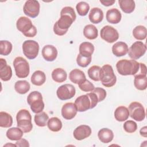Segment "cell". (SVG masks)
Here are the masks:
<instances>
[{
    "mask_svg": "<svg viewBox=\"0 0 147 147\" xmlns=\"http://www.w3.org/2000/svg\"><path fill=\"white\" fill-rule=\"evenodd\" d=\"M16 145L17 146H20V147H28L29 146V144L28 141L24 139V138H21L17 141L16 142Z\"/></svg>",
    "mask_w": 147,
    "mask_h": 147,
    "instance_id": "obj_46",
    "label": "cell"
},
{
    "mask_svg": "<svg viewBox=\"0 0 147 147\" xmlns=\"http://www.w3.org/2000/svg\"><path fill=\"white\" fill-rule=\"evenodd\" d=\"M146 47L142 41H136L128 49L129 56L132 60H137L142 56L146 52Z\"/></svg>",
    "mask_w": 147,
    "mask_h": 147,
    "instance_id": "obj_10",
    "label": "cell"
},
{
    "mask_svg": "<svg viewBox=\"0 0 147 147\" xmlns=\"http://www.w3.org/2000/svg\"><path fill=\"white\" fill-rule=\"evenodd\" d=\"M75 88L71 84H65L60 86L56 91L58 98L61 100L71 99L75 96Z\"/></svg>",
    "mask_w": 147,
    "mask_h": 147,
    "instance_id": "obj_11",
    "label": "cell"
},
{
    "mask_svg": "<svg viewBox=\"0 0 147 147\" xmlns=\"http://www.w3.org/2000/svg\"><path fill=\"white\" fill-rule=\"evenodd\" d=\"M137 75H142V76H146V67L144 63H140V68L136 75L134 76Z\"/></svg>",
    "mask_w": 147,
    "mask_h": 147,
    "instance_id": "obj_45",
    "label": "cell"
},
{
    "mask_svg": "<svg viewBox=\"0 0 147 147\" xmlns=\"http://www.w3.org/2000/svg\"><path fill=\"white\" fill-rule=\"evenodd\" d=\"M22 51L24 55L29 59H35L39 51V45L34 40H26L22 44Z\"/></svg>",
    "mask_w": 147,
    "mask_h": 147,
    "instance_id": "obj_8",
    "label": "cell"
},
{
    "mask_svg": "<svg viewBox=\"0 0 147 147\" xmlns=\"http://www.w3.org/2000/svg\"><path fill=\"white\" fill-rule=\"evenodd\" d=\"M23 131L18 127H11L7 130L6 137L11 141H17L21 139L23 136Z\"/></svg>",
    "mask_w": 147,
    "mask_h": 147,
    "instance_id": "obj_30",
    "label": "cell"
},
{
    "mask_svg": "<svg viewBox=\"0 0 147 147\" xmlns=\"http://www.w3.org/2000/svg\"><path fill=\"white\" fill-rule=\"evenodd\" d=\"M87 95H88L91 100V109L94 108L98 103V99L96 95L93 92L88 93L87 94Z\"/></svg>",
    "mask_w": 147,
    "mask_h": 147,
    "instance_id": "obj_44",
    "label": "cell"
},
{
    "mask_svg": "<svg viewBox=\"0 0 147 147\" xmlns=\"http://www.w3.org/2000/svg\"><path fill=\"white\" fill-rule=\"evenodd\" d=\"M49 117L45 112L42 111L34 115V120L36 124L40 127H44L47 125Z\"/></svg>",
    "mask_w": 147,
    "mask_h": 147,
    "instance_id": "obj_36",
    "label": "cell"
},
{
    "mask_svg": "<svg viewBox=\"0 0 147 147\" xmlns=\"http://www.w3.org/2000/svg\"><path fill=\"white\" fill-rule=\"evenodd\" d=\"M13 124V118L6 112H0V126L2 127H10Z\"/></svg>",
    "mask_w": 147,
    "mask_h": 147,
    "instance_id": "obj_32",
    "label": "cell"
},
{
    "mask_svg": "<svg viewBox=\"0 0 147 147\" xmlns=\"http://www.w3.org/2000/svg\"><path fill=\"white\" fill-rule=\"evenodd\" d=\"M42 55L46 61H53L57 56V49L52 45H45L42 49Z\"/></svg>",
    "mask_w": 147,
    "mask_h": 147,
    "instance_id": "obj_18",
    "label": "cell"
},
{
    "mask_svg": "<svg viewBox=\"0 0 147 147\" xmlns=\"http://www.w3.org/2000/svg\"><path fill=\"white\" fill-rule=\"evenodd\" d=\"M47 126L50 130L57 132L60 131L62 128V122L57 117H52L48 119Z\"/></svg>",
    "mask_w": 147,
    "mask_h": 147,
    "instance_id": "obj_31",
    "label": "cell"
},
{
    "mask_svg": "<svg viewBox=\"0 0 147 147\" xmlns=\"http://www.w3.org/2000/svg\"><path fill=\"white\" fill-rule=\"evenodd\" d=\"M129 112L130 117L138 122L143 121L145 118V111L144 106L139 102H131L129 106Z\"/></svg>",
    "mask_w": 147,
    "mask_h": 147,
    "instance_id": "obj_9",
    "label": "cell"
},
{
    "mask_svg": "<svg viewBox=\"0 0 147 147\" xmlns=\"http://www.w3.org/2000/svg\"><path fill=\"white\" fill-rule=\"evenodd\" d=\"M100 80L103 86L106 87H111L115 85L117 78L114 72L113 67L110 65L105 64L101 68Z\"/></svg>",
    "mask_w": 147,
    "mask_h": 147,
    "instance_id": "obj_5",
    "label": "cell"
},
{
    "mask_svg": "<svg viewBox=\"0 0 147 147\" xmlns=\"http://www.w3.org/2000/svg\"><path fill=\"white\" fill-rule=\"evenodd\" d=\"M13 66L16 75L19 78H26L30 72L29 65L26 59L22 57H17L13 61Z\"/></svg>",
    "mask_w": 147,
    "mask_h": 147,
    "instance_id": "obj_7",
    "label": "cell"
},
{
    "mask_svg": "<svg viewBox=\"0 0 147 147\" xmlns=\"http://www.w3.org/2000/svg\"><path fill=\"white\" fill-rule=\"evenodd\" d=\"M134 84L135 87L138 90H145L147 87L146 76L137 75L134 76Z\"/></svg>",
    "mask_w": 147,
    "mask_h": 147,
    "instance_id": "obj_33",
    "label": "cell"
},
{
    "mask_svg": "<svg viewBox=\"0 0 147 147\" xmlns=\"http://www.w3.org/2000/svg\"><path fill=\"white\" fill-rule=\"evenodd\" d=\"M69 79L72 83L78 84L86 79L84 73L79 69L72 70L69 74Z\"/></svg>",
    "mask_w": 147,
    "mask_h": 147,
    "instance_id": "obj_23",
    "label": "cell"
},
{
    "mask_svg": "<svg viewBox=\"0 0 147 147\" xmlns=\"http://www.w3.org/2000/svg\"><path fill=\"white\" fill-rule=\"evenodd\" d=\"M88 18L91 22L99 24L103 19V11L99 7H93L90 11Z\"/></svg>",
    "mask_w": 147,
    "mask_h": 147,
    "instance_id": "obj_21",
    "label": "cell"
},
{
    "mask_svg": "<svg viewBox=\"0 0 147 147\" xmlns=\"http://www.w3.org/2000/svg\"><path fill=\"white\" fill-rule=\"evenodd\" d=\"M91 61V56H87L78 54L76 58V63L81 67H87Z\"/></svg>",
    "mask_w": 147,
    "mask_h": 147,
    "instance_id": "obj_40",
    "label": "cell"
},
{
    "mask_svg": "<svg viewBox=\"0 0 147 147\" xmlns=\"http://www.w3.org/2000/svg\"><path fill=\"white\" fill-rule=\"evenodd\" d=\"M16 119L17 127L24 133L30 132L32 128V117L29 111L26 109L20 110L17 114Z\"/></svg>",
    "mask_w": 147,
    "mask_h": 147,
    "instance_id": "obj_4",
    "label": "cell"
},
{
    "mask_svg": "<svg viewBox=\"0 0 147 147\" xmlns=\"http://www.w3.org/2000/svg\"><path fill=\"white\" fill-rule=\"evenodd\" d=\"M76 18L74 9L70 6L63 7L60 11V17L53 26V31L58 36H63L68 31Z\"/></svg>",
    "mask_w": 147,
    "mask_h": 147,
    "instance_id": "obj_1",
    "label": "cell"
},
{
    "mask_svg": "<svg viewBox=\"0 0 147 147\" xmlns=\"http://www.w3.org/2000/svg\"><path fill=\"white\" fill-rule=\"evenodd\" d=\"M30 84L26 80H18L14 85L16 92L20 94H25L30 90Z\"/></svg>",
    "mask_w": 147,
    "mask_h": 147,
    "instance_id": "obj_34",
    "label": "cell"
},
{
    "mask_svg": "<svg viewBox=\"0 0 147 147\" xmlns=\"http://www.w3.org/2000/svg\"><path fill=\"white\" fill-rule=\"evenodd\" d=\"M115 0H112V1H103L100 0V2L104 6H110L113 5L115 3Z\"/></svg>",
    "mask_w": 147,
    "mask_h": 147,
    "instance_id": "obj_47",
    "label": "cell"
},
{
    "mask_svg": "<svg viewBox=\"0 0 147 147\" xmlns=\"http://www.w3.org/2000/svg\"><path fill=\"white\" fill-rule=\"evenodd\" d=\"M133 37L138 40H145L147 35L146 28L142 25H138L135 27L133 30Z\"/></svg>",
    "mask_w": 147,
    "mask_h": 147,
    "instance_id": "obj_35",
    "label": "cell"
},
{
    "mask_svg": "<svg viewBox=\"0 0 147 147\" xmlns=\"http://www.w3.org/2000/svg\"><path fill=\"white\" fill-rule=\"evenodd\" d=\"M40 5L39 2L36 0L26 1L24 5L23 10L26 16L31 18L38 16L40 13Z\"/></svg>",
    "mask_w": 147,
    "mask_h": 147,
    "instance_id": "obj_13",
    "label": "cell"
},
{
    "mask_svg": "<svg viewBox=\"0 0 147 147\" xmlns=\"http://www.w3.org/2000/svg\"><path fill=\"white\" fill-rule=\"evenodd\" d=\"M76 9L79 15L81 16H85L89 11L90 6L87 2L82 1L76 5Z\"/></svg>",
    "mask_w": 147,
    "mask_h": 147,
    "instance_id": "obj_39",
    "label": "cell"
},
{
    "mask_svg": "<svg viewBox=\"0 0 147 147\" xmlns=\"http://www.w3.org/2000/svg\"><path fill=\"white\" fill-rule=\"evenodd\" d=\"M79 87L82 91L84 92L92 91L95 88L94 84L87 79H85L82 83H79Z\"/></svg>",
    "mask_w": 147,
    "mask_h": 147,
    "instance_id": "obj_42",
    "label": "cell"
},
{
    "mask_svg": "<svg viewBox=\"0 0 147 147\" xmlns=\"http://www.w3.org/2000/svg\"><path fill=\"white\" fill-rule=\"evenodd\" d=\"M101 38L109 43L116 41L119 38L118 31L113 26L106 25L100 30Z\"/></svg>",
    "mask_w": 147,
    "mask_h": 147,
    "instance_id": "obj_12",
    "label": "cell"
},
{
    "mask_svg": "<svg viewBox=\"0 0 147 147\" xmlns=\"http://www.w3.org/2000/svg\"><path fill=\"white\" fill-rule=\"evenodd\" d=\"M13 46L11 43L7 40L0 41V54L3 56L9 55L12 51Z\"/></svg>",
    "mask_w": 147,
    "mask_h": 147,
    "instance_id": "obj_37",
    "label": "cell"
},
{
    "mask_svg": "<svg viewBox=\"0 0 147 147\" xmlns=\"http://www.w3.org/2000/svg\"><path fill=\"white\" fill-rule=\"evenodd\" d=\"M77 109L74 103L69 102L65 103L61 108L62 117L67 120L74 118L77 114Z\"/></svg>",
    "mask_w": 147,
    "mask_h": 147,
    "instance_id": "obj_15",
    "label": "cell"
},
{
    "mask_svg": "<svg viewBox=\"0 0 147 147\" xmlns=\"http://www.w3.org/2000/svg\"><path fill=\"white\" fill-rule=\"evenodd\" d=\"M121 12L116 8L110 9L106 13V20L109 23L117 24L121 21Z\"/></svg>",
    "mask_w": 147,
    "mask_h": 147,
    "instance_id": "obj_20",
    "label": "cell"
},
{
    "mask_svg": "<svg viewBox=\"0 0 147 147\" xmlns=\"http://www.w3.org/2000/svg\"><path fill=\"white\" fill-rule=\"evenodd\" d=\"M91 134V127L86 125H82L78 126L74 131V138L79 141L84 140L88 137Z\"/></svg>",
    "mask_w": 147,
    "mask_h": 147,
    "instance_id": "obj_16",
    "label": "cell"
},
{
    "mask_svg": "<svg viewBox=\"0 0 147 147\" xmlns=\"http://www.w3.org/2000/svg\"><path fill=\"white\" fill-rule=\"evenodd\" d=\"M30 80L32 84H33L34 85L40 86L45 82V74L44 72L40 70H37L32 74Z\"/></svg>",
    "mask_w": 147,
    "mask_h": 147,
    "instance_id": "obj_26",
    "label": "cell"
},
{
    "mask_svg": "<svg viewBox=\"0 0 147 147\" xmlns=\"http://www.w3.org/2000/svg\"><path fill=\"white\" fill-rule=\"evenodd\" d=\"M83 34L88 40H94L98 36V31L95 26L92 24H88L84 26Z\"/></svg>",
    "mask_w": 147,
    "mask_h": 147,
    "instance_id": "obj_25",
    "label": "cell"
},
{
    "mask_svg": "<svg viewBox=\"0 0 147 147\" xmlns=\"http://www.w3.org/2000/svg\"><path fill=\"white\" fill-rule=\"evenodd\" d=\"M101 68L98 65H93L88 69L89 78L94 81H100V72Z\"/></svg>",
    "mask_w": 147,
    "mask_h": 147,
    "instance_id": "obj_38",
    "label": "cell"
},
{
    "mask_svg": "<svg viewBox=\"0 0 147 147\" xmlns=\"http://www.w3.org/2000/svg\"><path fill=\"white\" fill-rule=\"evenodd\" d=\"M27 102L34 113H41L44 110V103L42 100V96L38 91H34L31 92L28 96Z\"/></svg>",
    "mask_w": 147,
    "mask_h": 147,
    "instance_id": "obj_6",
    "label": "cell"
},
{
    "mask_svg": "<svg viewBox=\"0 0 147 147\" xmlns=\"http://www.w3.org/2000/svg\"><path fill=\"white\" fill-rule=\"evenodd\" d=\"M147 127L146 126H144L143 127H142L140 130V133L141 134V136H142V137H147Z\"/></svg>",
    "mask_w": 147,
    "mask_h": 147,
    "instance_id": "obj_48",
    "label": "cell"
},
{
    "mask_svg": "<svg viewBox=\"0 0 147 147\" xmlns=\"http://www.w3.org/2000/svg\"><path fill=\"white\" fill-rule=\"evenodd\" d=\"M91 92H94L98 99V102L103 100L106 96V91L105 89L100 87H96Z\"/></svg>",
    "mask_w": 147,
    "mask_h": 147,
    "instance_id": "obj_43",
    "label": "cell"
},
{
    "mask_svg": "<svg viewBox=\"0 0 147 147\" xmlns=\"http://www.w3.org/2000/svg\"><path fill=\"white\" fill-rule=\"evenodd\" d=\"M128 49L129 48L127 45L122 41L117 42L112 47V52L117 57L126 55L128 52Z\"/></svg>",
    "mask_w": 147,
    "mask_h": 147,
    "instance_id": "obj_19",
    "label": "cell"
},
{
    "mask_svg": "<svg viewBox=\"0 0 147 147\" xmlns=\"http://www.w3.org/2000/svg\"><path fill=\"white\" fill-rule=\"evenodd\" d=\"M52 78L55 82L57 83H62L66 80L67 74L64 69L57 68L52 71Z\"/></svg>",
    "mask_w": 147,
    "mask_h": 147,
    "instance_id": "obj_27",
    "label": "cell"
},
{
    "mask_svg": "<svg viewBox=\"0 0 147 147\" xmlns=\"http://www.w3.org/2000/svg\"><path fill=\"white\" fill-rule=\"evenodd\" d=\"M123 127L126 132L132 133L136 131L137 129V125L134 121L132 120H129L124 123Z\"/></svg>",
    "mask_w": 147,
    "mask_h": 147,
    "instance_id": "obj_41",
    "label": "cell"
},
{
    "mask_svg": "<svg viewBox=\"0 0 147 147\" xmlns=\"http://www.w3.org/2000/svg\"><path fill=\"white\" fill-rule=\"evenodd\" d=\"M79 53L82 55L91 56L94 51V46L89 42H83L79 45Z\"/></svg>",
    "mask_w": 147,
    "mask_h": 147,
    "instance_id": "obj_29",
    "label": "cell"
},
{
    "mask_svg": "<svg viewBox=\"0 0 147 147\" xmlns=\"http://www.w3.org/2000/svg\"><path fill=\"white\" fill-rule=\"evenodd\" d=\"M98 137L102 142L107 144L113 140L114 133L111 130L108 128H102L98 131Z\"/></svg>",
    "mask_w": 147,
    "mask_h": 147,
    "instance_id": "obj_22",
    "label": "cell"
},
{
    "mask_svg": "<svg viewBox=\"0 0 147 147\" xmlns=\"http://www.w3.org/2000/svg\"><path fill=\"white\" fill-rule=\"evenodd\" d=\"M129 112L128 109L123 106L118 107L114 111V117L119 122H123L128 119Z\"/></svg>",
    "mask_w": 147,
    "mask_h": 147,
    "instance_id": "obj_24",
    "label": "cell"
},
{
    "mask_svg": "<svg viewBox=\"0 0 147 147\" xmlns=\"http://www.w3.org/2000/svg\"><path fill=\"white\" fill-rule=\"evenodd\" d=\"M77 110L79 112H84L91 109V100L87 94L78 96L74 103Z\"/></svg>",
    "mask_w": 147,
    "mask_h": 147,
    "instance_id": "obj_14",
    "label": "cell"
},
{
    "mask_svg": "<svg viewBox=\"0 0 147 147\" xmlns=\"http://www.w3.org/2000/svg\"><path fill=\"white\" fill-rule=\"evenodd\" d=\"M116 68L121 75H134L139 69L140 63L135 60L122 59L117 63Z\"/></svg>",
    "mask_w": 147,
    "mask_h": 147,
    "instance_id": "obj_2",
    "label": "cell"
},
{
    "mask_svg": "<svg viewBox=\"0 0 147 147\" xmlns=\"http://www.w3.org/2000/svg\"><path fill=\"white\" fill-rule=\"evenodd\" d=\"M12 76V70L10 65L7 64L5 59H0V78L2 80L6 82Z\"/></svg>",
    "mask_w": 147,
    "mask_h": 147,
    "instance_id": "obj_17",
    "label": "cell"
},
{
    "mask_svg": "<svg viewBox=\"0 0 147 147\" xmlns=\"http://www.w3.org/2000/svg\"><path fill=\"white\" fill-rule=\"evenodd\" d=\"M17 29L28 37H33L37 34V29L32 24L31 20L26 17H20L16 22Z\"/></svg>",
    "mask_w": 147,
    "mask_h": 147,
    "instance_id": "obj_3",
    "label": "cell"
},
{
    "mask_svg": "<svg viewBox=\"0 0 147 147\" xmlns=\"http://www.w3.org/2000/svg\"><path fill=\"white\" fill-rule=\"evenodd\" d=\"M118 3L121 10L125 13H131L135 9V2L133 0H119Z\"/></svg>",
    "mask_w": 147,
    "mask_h": 147,
    "instance_id": "obj_28",
    "label": "cell"
}]
</instances>
